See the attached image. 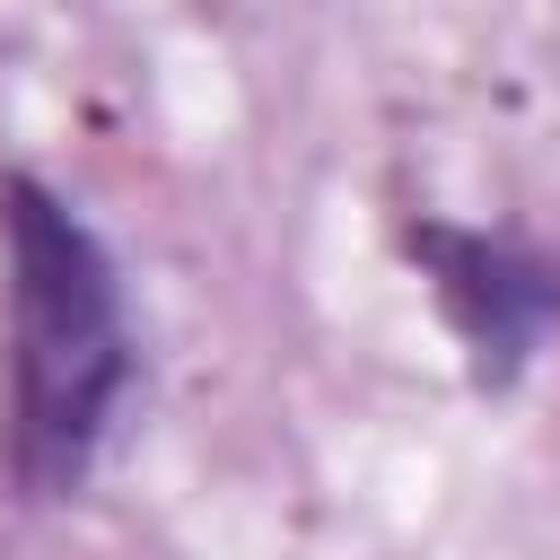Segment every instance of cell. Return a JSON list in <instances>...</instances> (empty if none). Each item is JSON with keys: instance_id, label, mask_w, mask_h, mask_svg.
<instances>
[{"instance_id": "cell-1", "label": "cell", "mask_w": 560, "mask_h": 560, "mask_svg": "<svg viewBox=\"0 0 560 560\" xmlns=\"http://www.w3.org/2000/svg\"><path fill=\"white\" fill-rule=\"evenodd\" d=\"M0 254H9V464L26 490L61 499L88 481L131 394V315L96 228L35 175L0 184Z\"/></svg>"}, {"instance_id": "cell-2", "label": "cell", "mask_w": 560, "mask_h": 560, "mask_svg": "<svg viewBox=\"0 0 560 560\" xmlns=\"http://www.w3.org/2000/svg\"><path fill=\"white\" fill-rule=\"evenodd\" d=\"M411 254L438 280V306L455 315V332L472 341V376L508 385L525 368V350L542 341V324L560 315V271L508 236H472V228H420Z\"/></svg>"}]
</instances>
